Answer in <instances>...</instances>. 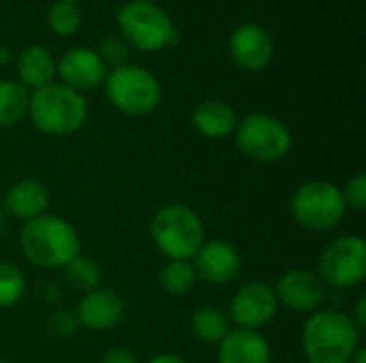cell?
Here are the masks:
<instances>
[{"label":"cell","instance_id":"obj_1","mask_svg":"<svg viewBox=\"0 0 366 363\" xmlns=\"http://www.w3.org/2000/svg\"><path fill=\"white\" fill-rule=\"evenodd\" d=\"M300 342L307 363H352L362 347V332L343 310H315L302 325Z\"/></svg>","mask_w":366,"mask_h":363},{"label":"cell","instance_id":"obj_2","mask_svg":"<svg viewBox=\"0 0 366 363\" xmlns=\"http://www.w3.org/2000/svg\"><path fill=\"white\" fill-rule=\"evenodd\" d=\"M17 242L24 259L43 270H62L81 252L77 229L56 214H43L24 223Z\"/></svg>","mask_w":366,"mask_h":363},{"label":"cell","instance_id":"obj_3","mask_svg":"<svg viewBox=\"0 0 366 363\" xmlns=\"http://www.w3.org/2000/svg\"><path fill=\"white\" fill-rule=\"evenodd\" d=\"M150 240L167 261H191L206 242L202 216L187 203H167L150 218Z\"/></svg>","mask_w":366,"mask_h":363},{"label":"cell","instance_id":"obj_4","mask_svg":"<svg viewBox=\"0 0 366 363\" xmlns=\"http://www.w3.org/2000/svg\"><path fill=\"white\" fill-rule=\"evenodd\" d=\"M28 118L36 131L51 137H66L86 124L88 101L84 94L51 81L30 92Z\"/></svg>","mask_w":366,"mask_h":363},{"label":"cell","instance_id":"obj_5","mask_svg":"<svg viewBox=\"0 0 366 363\" xmlns=\"http://www.w3.org/2000/svg\"><path fill=\"white\" fill-rule=\"evenodd\" d=\"M290 214L305 231L326 233L341 225L347 205L341 186L328 180H309L292 193Z\"/></svg>","mask_w":366,"mask_h":363},{"label":"cell","instance_id":"obj_6","mask_svg":"<svg viewBox=\"0 0 366 363\" xmlns=\"http://www.w3.org/2000/svg\"><path fill=\"white\" fill-rule=\"evenodd\" d=\"M236 148L240 154L257 165H274L292 150V133L287 124L270 113H249L236 124Z\"/></svg>","mask_w":366,"mask_h":363},{"label":"cell","instance_id":"obj_7","mask_svg":"<svg viewBox=\"0 0 366 363\" xmlns=\"http://www.w3.org/2000/svg\"><path fill=\"white\" fill-rule=\"evenodd\" d=\"M107 101L124 116H148L161 103V83L144 66L122 64L105 75Z\"/></svg>","mask_w":366,"mask_h":363},{"label":"cell","instance_id":"obj_8","mask_svg":"<svg viewBox=\"0 0 366 363\" xmlns=\"http://www.w3.org/2000/svg\"><path fill=\"white\" fill-rule=\"evenodd\" d=\"M118 26L124 41L142 51H159L178 39L174 21L165 9L148 0L124 2L118 11Z\"/></svg>","mask_w":366,"mask_h":363},{"label":"cell","instance_id":"obj_9","mask_svg":"<svg viewBox=\"0 0 366 363\" xmlns=\"http://www.w3.org/2000/svg\"><path fill=\"white\" fill-rule=\"evenodd\" d=\"M317 276L328 289H356L366 278V242L358 233H343L330 240L317 261Z\"/></svg>","mask_w":366,"mask_h":363},{"label":"cell","instance_id":"obj_10","mask_svg":"<svg viewBox=\"0 0 366 363\" xmlns=\"http://www.w3.org/2000/svg\"><path fill=\"white\" fill-rule=\"evenodd\" d=\"M279 312V302L274 295L272 285H266L262 280H251L238 287V291L229 300V323L236 325V329H249L259 332L266 327Z\"/></svg>","mask_w":366,"mask_h":363},{"label":"cell","instance_id":"obj_11","mask_svg":"<svg viewBox=\"0 0 366 363\" xmlns=\"http://www.w3.org/2000/svg\"><path fill=\"white\" fill-rule=\"evenodd\" d=\"M272 289L279 306L298 315H313L315 310H322V304L328 297V287L322 282L317 272L305 267L283 272Z\"/></svg>","mask_w":366,"mask_h":363},{"label":"cell","instance_id":"obj_12","mask_svg":"<svg viewBox=\"0 0 366 363\" xmlns=\"http://www.w3.org/2000/svg\"><path fill=\"white\" fill-rule=\"evenodd\" d=\"M197 280L208 285H229L242 270V257L238 248L225 240H206L191 259Z\"/></svg>","mask_w":366,"mask_h":363},{"label":"cell","instance_id":"obj_13","mask_svg":"<svg viewBox=\"0 0 366 363\" xmlns=\"http://www.w3.org/2000/svg\"><path fill=\"white\" fill-rule=\"evenodd\" d=\"M124 315H127V304L122 295L105 287L84 293L75 308L79 327L88 332H97V334L116 329L122 323Z\"/></svg>","mask_w":366,"mask_h":363},{"label":"cell","instance_id":"obj_14","mask_svg":"<svg viewBox=\"0 0 366 363\" xmlns=\"http://www.w3.org/2000/svg\"><path fill=\"white\" fill-rule=\"evenodd\" d=\"M56 73L60 75V83L84 94L88 90L99 88L105 81L107 66L94 49L75 47L69 49L58 62Z\"/></svg>","mask_w":366,"mask_h":363},{"label":"cell","instance_id":"obj_15","mask_svg":"<svg viewBox=\"0 0 366 363\" xmlns=\"http://www.w3.org/2000/svg\"><path fill=\"white\" fill-rule=\"evenodd\" d=\"M229 56L242 71H264L272 60V39L257 24H242L229 36Z\"/></svg>","mask_w":366,"mask_h":363},{"label":"cell","instance_id":"obj_16","mask_svg":"<svg viewBox=\"0 0 366 363\" xmlns=\"http://www.w3.org/2000/svg\"><path fill=\"white\" fill-rule=\"evenodd\" d=\"M4 214H9L15 220L28 223L32 218H39L47 214L49 208V190L41 180L24 178L9 186L4 197L0 199Z\"/></svg>","mask_w":366,"mask_h":363},{"label":"cell","instance_id":"obj_17","mask_svg":"<svg viewBox=\"0 0 366 363\" xmlns=\"http://www.w3.org/2000/svg\"><path fill=\"white\" fill-rule=\"evenodd\" d=\"M217 363H272V349L259 332L234 327L217 344Z\"/></svg>","mask_w":366,"mask_h":363},{"label":"cell","instance_id":"obj_18","mask_svg":"<svg viewBox=\"0 0 366 363\" xmlns=\"http://www.w3.org/2000/svg\"><path fill=\"white\" fill-rule=\"evenodd\" d=\"M191 122L202 137L219 141V139L229 137L236 131L238 116H236L234 107H229L225 101L206 98L195 105V109L191 113Z\"/></svg>","mask_w":366,"mask_h":363},{"label":"cell","instance_id":"obj_19","mask_svg":"<svg viewBox=\"0 0 366 363\" xmlns=\"http://www.w3.org/2000/svg\"><path fill=\"white\" fill-rule=\"evenodd\" d=\"M17 75L24 88H43L56 77V60L45 47L30 45L17 58Z\"/></svg>","mask_w":366,"mask_h":363},{"label":"cell","instance_id":"obj_20","mask_svg":"<svg viewBox=\"0 0 366 363\" xmlns=\"http://www.w3.org/2000/svg\"><path fill=\"white\" fill-rule=\"evenodd\" d=\"M189 327H191V334L204 342V344H210V347H217L229 332V317L225 310H221L219 306H202L197 308L193 315H191V321H189Z\"/></svg>","mask_w":366,"mask_h":363},{"label":"cell","instance_id":"obj_21","mask_svg":"<svg viewBox=\"0 0 366 363\" xmlns=\"http://www.w3.org/2000/svg\"><path fill=\"white\" fill-rule=\"evenodd\" d=\"M64 282L77 291V293H88L101 287V278H103V270L99 265L97 259L88 257V255H77L75 259H71L64 267Z\"/></svg>","mask_w":366,"mask_h":363},{"label":"cell","instance_id":"obj_22","mask_svg":"<svg viewBox=\"0 0 366 363\" xmlns=\"http://www.w3.org/2000/svg\"><path fill=\"white\" fill-rule=\"evenodd\" d=\"M30 92L19 81H0V128L15 126L24 116H28Z\"/></svg>","mask_w":366,"mask_h":363},{"label":"cell","instance_id":"obj_23","mask_svg":"<svg viewBox=\"0 0 366 363\" xmlns=\"http://www.w3.org/2000/svg\"><path fill=\"white\" fill-rule=\"evenodd\" d=\"M157 282L163 293H167L172 297H182V295L191 293V289L197 282V276H195L191 261H167L159 270Z\"/></svg>","mask_w":366,"mask_h":363},{"label":"cell","instance_id":"obj_24","mask_svg":"<svg viewBox=\"0 0 366 363\" xmlns=\"http://www.w3.org/2000/svg\"><path fill=\"white\" fill-rule=\"evenodd\" d=\"M26 293L24 272L9 261H0V308L15 306Z\"/></svg>","mask_w":366,"mask_h":363},{"label":"cell","instance_id":"obj_25","mask_svg":"<svg viewBox=\"0 0 366 363\" xmlns=\"http://www.w3.org/2000/svg\"><path fill=\"white\" fill-rule=\"evenodd\" d=\"M47 24H49V28H51L54 34H58V36H71V34H75V32L79 30L81 13H79L77 4L56 0V2L49 6Z\"/></svg>","mask_w":366,"mask_h":363},{"label":"cell","instance_id":"obj_26","mask_svg":"<svg viewBox=\"0 0 366 363\" xmlns=\"http://www.w3.org/2000/svg\"><path fill=\"white\" fill-rule=\"evenodd\" d=\"M79 323L73 310H54L45 321V332L56 340H69L77 334Z\"/></svg>","mask_w":366,"mask_h":363},{"label":"cell","instance_id":"obj_27","mask_svg":"<svg viewBox=\"0 0 366 363\" xmlns=\"http://www.w3.org/2000/svg\"><path fill=\"white\" fill-rule=\"evenodd\" d=\"M97 53L101 56V60L105 62V66L112 64L116 68V66L129 64L127 60H129L131 49H129V43L124 39H120V36H105L101 41V47H99Z\"/></svg>","mask_w":366,"mask_h":363},{"label":"cell","instance_id":"obj_28","mask_svg":"<svg viewBox=\"0 0 366 363\" xmlns=\"http://www.w3.org/2000/svg\"><path fill=\"white\" fill-rule=\"evenodd\" d=\"M343 199L347 210L354 212H365L366 208V175L365 173H356L354 178H350L343 186H341Z\"/></svg>","mask_w":366,"mask_h":363},{"label":"cell","instance_id":"obj_29","mask_svg":"<svg viewBox=\"0 0 366 363\" xmlns=\"http://www.w3.org/2000/svg\"><path fill=\"white\" fill-rule=\"evenodd\" d=\"M101 363H139V362H137V357H135L129 349H124V347H114V349L105 351V355L101 357Z\"/></svg>","mask_w":366,"mask_h":363},{"label":"cell","instance_id":"obj_30","mask_svg":"<svg viewBox=\"0 0 366 363\" xmlns=\"http://www.w3.org/2000/svg\"><path fill=\"white\" fill-rule=\"evenodd\" d=\"M350 317H352L354 325H356L360 332H365L366 329V297L365 295H360V297L356 300V304H354V310L350 312Z\"/></svg>","mask_w":366,"mask_h":363},{"label":"cell","instance_id":"obj_31","mask_svg":"<svg viewBox=\"0 0 366 363\" xmlns=\"http://www.w3.org/2000/svg\"><path fill=\"white\" fill-rule=\"evenodd\" d=\"M148 363H189V362H187V359H182L180 355H176V353H159V355L150 357Z\"/></svg>","mask_w":366,"mask_h":363},{"label":"cell","instance_id":"obj_32","mask_svg":"<svg viewBox=\"0 0 366 363\" xmlns=\"http://www.w3.org/2000/svg\"><path fill=\"white\" fill-rule=\"evenodd\" d=\"M352 363H366V349L365 347H360L356 353H354V357H352Z\"/></svg>","mask_w":366,"mask_h":363},{"label":"cell","instance_id":"obj_33","mask_svg":"<svg viewBox=\"0 0 366 363\" xmlns=\"http://www.w3.org/2000/svg\"><path fill=\"white\" fill-rule=\"evenodd\" d=\"M9 58H11V53H9V49H4V47H0V64H4V62H9Z\"/></svg>","mask_w":366,"mask_h":363},{"label":"cell","instance_id":"obj_34","mask_svg":"<svg viewBox=\"0 0 366 363\" xmlns=\"http://www.w3.org/2000/svg\"><path fill=\"white\" fill-rule=\"evenodd\" d=\"M2 220H4V210H2V203H0V225H2Z\"/></svg>","mask_w":366,"mask_h":363},{"label":"cell","instance_id":"obj_35","mask_svg":"<svg viewBox=\"0 0 366 363\" xmlns=\"http://www.w3.org/2000/svg\"><path fill=\"white\" fill-rule=\"evenodd\" d=\"M0 363H11V362H9L6 357H2V355H0Z\"/></svg>","mask_w":366,"mask_h":363},{"label":"cell","instance_id":"obj_36","mask_svg":"<svg viewBox=\"0 0 366 363\" xmlns=\"http://www.w3.org/2000/svg\"><path fill=\"white\" fill-rule=\"evenodd\" d=\"M62 2H73V4H77L79 0H62Z\"/></svg>","mask_w":366,"mask_h":363},{"label":"cell","instance_id":"obj_37","mask_svg":"<svg viewBox=\"0 0 366 363\" xmlns=\"http://www.w3.org/2000/svg\"><path fill=\"white\" fill-rule=\"evenodd\" d=\"M148 2H157V0H148Z\"/></svg>","mask_w":366,"mask_h":363}]
</instances>
